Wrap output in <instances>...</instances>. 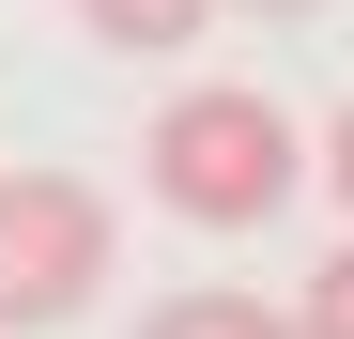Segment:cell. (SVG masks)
<instances>
[{
  "mask_svg": "<svg viewBox=\"0 0 354 339\" xmlns=\"http://www.w3.org/2000/svg\"><path fill=\"white\" fill-rule=\"evenodd\" d=\"M216 16H231V0H216ZM247 16H324V0H247Z\"/></svg>",
  "mask_w": 354,
  "mask_h": 339,
  "instance_id": "7",
  "label": "cell"
},
{
  "mask_svg": "<svg viewBox=\"0 0 354 339\" xmlns=\"http://www.w3.org/2000/svg\"><path fill=\"white\" fill-rule=\"evenodd\" d=\"M77 31H93V46H124V62H169V46H201V31H216V0H77Z\"/></svg>",
  "mask_w": 354,
  "mask_h": 339,
  "instance_id": "3",
  "label": "cell"
},
{
  "mask_svg": "<svg viewBox=\"0 0 354 339\" xmlns=\"http://www.w3.org/2000/svg\"><path fill=\"white\" fill-rule=\"evenodd\" d=\"M292 339H354V247L308 277V309H292Z\"/></svg>",
  "mask_w": 354,
  "mask_h": 339,
  "instance_id": "5",
  "label": "cell"
},
{
  "mask_svg": "<svg viewBox=\"0 0 354 339\" xmlns=\"http://www.w3.org/2000/svg\"><path fill=\"white\" fill-rule=\"evenodd\" d=\"M108 262H124V232H108V201L77 170H0V339L77 324L108 293Z\"/></svg>",
  "mask_w": 354,
  "mask_h": 339,
  "instance_id": "2",
  "label": "cell"
},
{
  "mask_svg": "<svg viewBox=\"0 0 354 339\" xmlns=\"http://www.w3.org/2000/svg\"><path fill=\"white\" fill-rule=\"evenodd\" d=\"M139 339H292V309H262V293H169Z\"/></svg>",
  "mask_w": 354,
  "mask_h": 339,
  "instance_id": "4",
  "label": "cell"
},
{
  "mask_svg": "<svg viewBox=\"0 0 354 339\" xmlns=\"http://www.w3.org/2000/svg\"><path fill=\"white\" fill-rule=\"evenodd\" d=\"M308 170H324V185H339V216H354V108L324 124V154H308Z\"/></svg>",
  "mask_w": 354,
  "mask_h": 339,
  "instance_id": "6",
  "label": "cell"
},
{
  "mask_svg": "<svg viewBox=\"0 0 354 339\" xmlns=\"http://www.w3.org/2000/svg\"><path fill=\"white\" fill-rule=\"evenodd\" d=\"M139 154H154V201L185 216V232H262V216L308 185V139H292V108H277V93H247V77L169 93Z\"/></svg>",
  "mask_w": 354,
  "mask_h": 339,
  "instance_id": "1",
  "label": "cell"
}]
</instances>
